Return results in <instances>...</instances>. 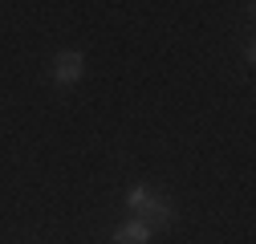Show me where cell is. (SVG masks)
Listing matches in <instances>:
<instances>
[{
  "mask_svg": "<svg viewBox=\"0 0 256 244\" xmlns=\"http://www.w3.org/2000/svg\"><path fill=\"white\" fill-rule=\"evenodd\" d=\"M82 70H86V57L82 53H61L53 61V82L57 86H78L82 82Z\"/></svg>",
  "mask_w": 256,
  "mask_h": 244,
  "instance_id": "6da1fadb",
  "label": "cell"
},
{
  "mask_svg": "<svg viewBox=\"0 0 256 244\" xmlns=\"http://www.w3.org/2000/svg\"><path fill=\"white\" fill-rule=\"evenodd\" d=\"M150 240V224L146 220H126L122 228H114V244H146Z\"/></svg>",
  "mask_w": 256,
  "mask_h": 244,
  "instance_id": "7a4b0ae2",
  "label": "cell"
},
{
  "mask_svg": "<svg viewBox=\"0 0 256 244\" xmlns=\"http://www.w3.org/2000/svg\"><path fill=\"white\" fill-rule=\"evenodd\" d=\"M138 220H146V224H150V232H154V228H163V224H171V220H175V212H171V204H167L163 196H154V200L146 204V212H142Z\"/></svg>",
  "mask_w": 256,
  "mask_h": 244,
  "instance_id": "3957f363",
  "label": "cell"
},
{
  "mask_svg": "<svg viewBox=\"0 0 256 244\" xmlns=\"http://www.w3.org/2000/svg\"><path fill=\"white\" fill-rule=\"evenodd\" d=\"M150 200H154V192H150V188H130V192H126V208H130L134 216H142Z\"/></svg>",
  "mask_w": 256,
  "mask_h": 244,
  "instance_id": "277c9868",
  "label": "cell"
}]
</instances>
